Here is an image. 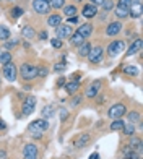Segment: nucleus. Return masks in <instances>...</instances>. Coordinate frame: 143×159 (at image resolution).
<instances>
[{"label": "nucleus", "mask_w": 143, "mask_h": 159, "mask_svg": "<svg viewBox=\"0 0 143 159\" xmlns=\"http://www.w3.org/2000/svg\"><path fill=\"white\" fill-rule=\"evenodd\" d=\"M47 128H49V124H47L46 119H36L28 125V132L33 133L34 136H41L42 132H46Z\"/></svg>", "instance_id": "1"}, {"label": "nucleus", "mask_w": 143, "mask_h": 159, "mask_svg": "<svg viewBox=\"0 0 143 159\" xmlns=\"http://www.w3.org/2000/svg\"><path fill=\"white\" fill-rule=\"evenodd\" d=\"M20 75H21L23 80L30 81V80H34L36 76H38V68H36L34 65H31V63H23L20 67Z\"/></svg>", "instance_id": "2"}, {"label": "nucleus", "mask_w": 143, "mask_h": 159, "mask_svg": "<svg viewBox=\"0 0 143 159\" xmlns=\"http://www.w3.org/2000/svg\"><path fill=\"white\" fill-rule=\"evenodd\" d=\"M125 112H127L125 106L122 102H117V104L111 106V109H109V112H107V115H109V119L117 120V119H122V115H125Z\"/></svg>", "instance_id": "3"}, {"label": "nucleus", "mask_w": 143, "mask_h": 159, "mask_svg": "<svg viewBox=\"0 0 143 159\" xmlns=\"http://www.w3.org/2000/svg\"><path fill=\"white\" fill-rule=\"evenodd\" d=\"M16 75H18V70H16V65L13 62L3 65V76H5V80H8V81H15Z\"/></svg>", "instance_id": "4"}, {"label": "nucleus", "mask_w": 143, "mask_h": 159, "mask_svg": "<svg viewBox=\"0 0 143 159\" xmlns=\"http://www.w3.org/2000/svg\"><path fill=\"white\" fill-rule=\"evenodd\" d=\"M33 10L38 15H47L49 10H51V5L46 0H33Z\"/></svg>", "instance_id": "5"}, {"label": "nucleus", "mask_w": 143, "mask_h": 159, "mask_svg": "<svg viewBox=\"0 0 143 159\" xmlns=\"http://www.w3.org/2000/svg\"><path fill=\"white\" fill-rule=\"evenodd\" d=\"M124 47H125V42L124 41H112L109 46H107V54H109L111 57H116V55H119L120 52L124 50Z\"/></svg>", "instance_id": "6"}, {"label": "nucleus", "mask_w": 143, "mask_h": 159, "mask_svg": "<svg viewBox=\"0 0 143 159\" xmlns=\"http://www.w3.org/2000/svg\"><path fill=\"white\" fill-rule=\"evenodd\" d=\"M36 109V98L34 96H28L25 99L23 106H21V111H23V115H31Z\"/></svg>", "instance_id": "7"}, {"label": "nucleus", "mask_w": 143, "mask_h": 159, "mask_svg": "<svg viewBox=\"0 0 143 159\" xmlns=\"http://www.w3.org/2000/svg\"><path fill=\"white\" fill-rule=\"evenodd\" d=\"M103 55H104V49H103L101 46H96V47H93V49L90 50L88 59H90L91 63H98V62H101Z\"/></svg>", "instance_id": "8"}, {"label": "nucleus", "mask_w": 143, "mask_h": 159, "mask_svg": "<svg viewBox=\"0 0 143 159\" xmlns=\"http://www.w3.org/2000/svg\"><path fill=\"white\" fill-rule=\"evenodd\" d=\"M72 33H73V30H72L70 25H59L55 28V34L59 39H67L72 36Z\"/></svg>", "instance_id": "9"}, {"label": "nucleus", "mask_w": 143, "mask_h": 159, "mask_svg": "<svg viewBox=\"0 0 143 159\" xmlns=\"http://www.w3.org/2000/svg\"><path fill=\"white\" fill-rule=\"evenodd\" d=\"M23 157L25 159H38V148L33 143H26L23 148Z\"/></svg>", "instance_id": "10"}, {"label": "nucleus", "mask_w": 143, "mask_h": 159, "mask_svg": "<svg viewBox=\"0 0 143 159\" xmlns=\"http://www.w3.org/2000/svg\"><path fill=\"white\" fill-rule=\"evenodd\" d=\"M120 31H122V23L120 21H112L106 28V36H117Z\"/></svg>", "instance_id": "11"}, {"label": "nucleus", "mask_w": 143, "mask_h": 159, "mask_svg": "<svg viewBox=\"0 0 143 159\" xmlns=\"http://www.w3.org/2000/svg\"><path fill=\"white\" fill-rule=\"evenodd\" d=\"M128 16H132V18H140L141 16V2L140 0L132 2L130 8H128Z\"/></svg>", "instance_id": "12"}, {"label": "nucleus", "mask_w": 143, "mask_h": 159, "mask_svg": "<svg viewBox=\"0 0 143 159\" xmlns=\"http://www.w3.org/2000/svg\"><path fill=\"white\" fill-rule=\"evenodd\" d=\"M101 81L99 80H96L95 83H91L88 88H86V98H96L98 96V93H99V89H101Z\"/></svg>", "instance_id": "13"}, {"label": "nucleus", "mask_w": 143, "mask_h": 159, "mask_svg": "<svg viewBox=\"0 0 143 159\" xmlns=\"http://www.w3.org/2000/svg\"><path fill=\"white\" fill-rule=\"evenodd\" d=\"M81 13H83V16H85V18H95V16L98 15V7L91 5V3H86V5L83 7Z\"/></svg>", "instance_id": "14"}, {"label": "nucleus", "mask_w": 143, "mask_h": 159, "mask_svg": "<svg viewBox=\"0 0 143 159\" xmlns=\"http://www.w3.org/2000/svg\"><path fill=\"white\" fill-rule=\"evenodd\" d=\"M78 89H80V80H78V76H75L72 81H68L65 84V91L68 93V94H75Z\"/></svg>", "instance_id": "15"}, {"label": "nucleus", "mask_w": 143, "mask_h": 159, "mask_svg": "<svg viewBox=\"0 0 143 159\" xmlns=\"http://www.w3.org/2000/svg\"><path fill=\"white\" fill-rule=\"evenodd\" d=\"M76 33H78V34H81L83 38L86 39V38H90V36L93 34V25H90V23L80 25V26H78V30H76Z\"/></svg>", "instance_id": "16"}, {"label": "nucleus", "mask_w": 143, "mask_h": 159, "mask_svg": "<svg viewBox=\"0 0 143 159\" xmlns=\"http://www.w3.org/2000/svg\"><path fill=\"white\" fill-rule=\"evenodd\" d=\"M140 50H141V39H135V41H133V44L128 47L127 55H128V57H132V55H135V54H138Z\"/></svg>", "instance_id": "17"}, {"label": "nucleus", "mask_w": 143, "mask_h": 159, "mask_svg": "<svg viewBox=\"0 0 143 159\" xmlns=\"http://www.w3.org/2000/svg\"><path fill=\"white\" fill-rule=\"evenodd\" d=\"M114 13H116L117 20H124V18L128 16V8H127V7H122V5L117 3V7L114 8Z\"/></svg>", "instance_id": "18"}, {"label": "nucleus", "mask_w": 143, "mask_h": 159, "mask_svg": "<svg viewBox=\"0 0 143 159\" xmlns=\"http://www.w3.org/2000/svg\"><path fill=\"white\" fill-rule=\"evenodd\" d=\"M88 143H90V135L88 133H83V135H80L75 140V146L76 148H83V146H86Z\"/></svg>", "instance_id": "19"}, {"label": "nucleus", "mask_w": 143, "mask_h": 159, "mask_svg": "<svg viewBox=\"0 0 143 159\" xmlns=\"http://www.w3.org/2000/svg\"><path fill=\"white\" fill-rule=\"evenodd\" d=\"M47 25L51 28H57L59 25H62V16L57 15V13H54V15H51L47 18Z\"/></svg>", "instance_id": "20"}, {"label": "nucleus", "mask_w": 143, "mask_h": 159, "mask_svg": "<svg viewBox=\"0 0 143 159\" xmlns=\"http://www.w3.org/2000/svg\"><path fill=\"white\" fill-rule=\"evenodd\" d=\"M83 42H85V38H83L81 34L72 33V36H70V44H72V46H76V47H78V46H81Z\"/></svg>", "instance_id": "21"}, {"label": "nucleus", "mask_w": 143, "mask_h": 159, "mask_svg": "<svg viewBox=\"0 0 143 159\" xmlns=\"http://www.w3.org/2000/svg\"><path fill=\"white\" fill-rule=\"evenodd\" d=\"M90 50H91L90 42H86V41H85L81 46H78V55H80V57H88Z\"/></svg>", "instance_id": "22"}, {"label": "nucleus", "mask_w": 143, "mask_h": 159, "mask_svg": "<svg viewBox=\"0 0 143 159\" xmlns=\"http://www.w3.org/2000/svg\"><path fill=\"white\" fill-rule=\"evenodd\" d=\"M128 148H130L132 151H140L141 149V140L140 138H137V136H132V140H130V143H128Z\"/></svg>", "instance_id": "23"}, {"label": "nucleus", "mask_w": 143, "mask_h": 159, "mask_svg": "<svg viewBox=\"0 0 143 159\" xmlns=\"http://www.w3.org/2000/svg\"><path fill=\"white\" fill-rule=\"evenodd\" d=\"M63 15H65L67 18L76 16V8L73 5H65V7H63Z\"/></svg>", "instance_id": "24"}, {"label": "nucleus", "mask_w": 143, "mask_h": 159, "mask_svg": "<svg viewBox=\"0 0 143 159\" xmlns=\"http://www.w3.org/2000/svg\"><path fill=\"white\" fill-rule=\"evenodd\" d=\"M54 106H46L44 109L41 111V115H42V119H51L52 115H54Z\"/></svg>", "instance_id": "25"}, {"label": "nucleus", "mask_w": 143, "mask_h": 159, "mask_svg": "<svg viewBox=\"0 0 143 159\" xmlns=\"http://www.w3.org/2000/svg\"><path fill=\"white\" fill-rule=\"evenodd\" d=\"M12 62V54L8 50H3V52H0V63L2 65H7Z\"/></svg>", "instance_id": "26"}, {"label": "nucleus", "mask_w": 143, "mask_h": 159, "mask_svg": "<svg viewBox=\"0 0 143 159\" xmlns=\"http://www.w3.org/2000/svg\"><path fill=\"white\" fill-rule=\"evenodd\" d=\"M127 119H128V124H138L141 117H140L138 112L133 111V112H128V114H127Z\"/></svg>", "instance_id": "27"}, {"label": "nucleus", "mask_w": 143, "mask_h": 159, "mask_svg": "<svg viewBox=\"0 0 143 159\" xmlns=\"http://www.w3.org/2000/svg\"><path fill=\"white\" fill-rule=\"evenodd\" d=\"M122 132H124L127 136H133V135H135V127H133V124H124Z\"/></svg>", "instance_id": "28"}, {"label": "nucleus", "mask_w": 143, "mask_h": 159, "mask_svg": "<svg viewBox=\"0 0 143 159\" xmlns=\"http://www.w3.org/2000/svg\"><path fill=\"white\" fill-rule=\"evenodd\" d=\"M122 127H124V122L117 119V120H114L112 124H111V130L112 132H122Z\"/></svg>", "instance_id": "29"}, {"label": "nucleus", "mask_w": 143, "mask_h": 159, "mask_svg": "<svg viewBox=\"0 0 143 159\" xmlns=\"http://www.w3.org/2000/svg\"><path fill=\"white\" fill-rule=\"evenodd\" d=\"M21 34H23L25 38H28V39H33L34 38V30L31 26H25L23 30H21Z\"/></svg>", "instance_id": "30"}, {"label": "nucleus", "mask_w": 143, "mask_h": 159, "mask_svg": "<svg viewBox=\"0 0 143 159\" xmlns=\"http://www.w3.org/2000/svg\"><path fill=\"white\" fill-rule=\"evenodd\" d=\"M0 39L2 41H8L10 39V31L7 26H0Z\"/></svg>", "instance_id": "31"}, {"label": "nucleus", "mask_w": 143, "mask_h": 159, "mask_svg": "<svg viewBox=\"0 0 143 159\" xmlns=\"http://www.w3.org/2000/svg\"><path fill=\"white\" fill-rule=\"evenodd\" d=\"M124 73L135 76V75L138 73V70H137V67H133V65H125V67H124Z\"/></svg>", "instance_id": "32"}, {"label": "nucleus", "mask_w": 143, "mask_h": 159, "mask_svg": "<svg viewBox=\"0 0 143 159\" xmlns=\"http://www.w3.org/2000/svg\"><path fill=\"white\" fill-rule=\"evenodd\" d=\"M49 5L54 7L55 10H59V8H63V7H65V0H51Z\"/></svg>", "instance_id": "33"}, {"label": "nucleus", "mask_w": 143, "mask_h": 159, "mask_svg": "<svg viewBox=\"0 0 143 159\" xmlns=\"http://www.w3.org/2000/svg\"><path fill=\"white\" fill-rule=\"evenodd\" d=\"M10 13H12V16H13V18H20L21 15H23V10H21L20 7H15V8H12Z\"/></svg>", "instance_id": "34"}, {"label": "nucleus", "mask_w": 143, "mask_h": 159, "mask_svg": "<svg viewBox=\"0 0 143 159\" xmlns=\"http://www.w3.org/2000/svg\"><path fill=\"white\" fill-rule=\"evenodd\" d=\"M101 7L104 8V11H109V10H112V8H114V3L111 2V0H104V2L101 3Z\"/></svg>", "instance_id": "35"}, {"label": "nucleus", "mask_w": 143, "mask_h": 159, "mask_svg": "<svg viewBox=\"0 0 143 159\" xmlns=\"http://www.w3.org/2000/svg\"><path fill=\"white\" fill-rule=\"evenodd\" d=\"M16 46H18V41H16V39H15V41H10V39L5 41V47H7V49H13V47H16Z\"/></svg>", "instance_id": "36"}, {"label": "nucleus", "mask_w": 143, "mask_h": 159, "mask_svg": "<svg viewBox=\"0 0 143 159\" xmlns=\"http://www.w3.org/2000/svg\"><path fill=\"white\" fill-rule=\"evenodd\" d=\"M51 44H52V47H55V49H60V47H62V41H60L59 38H55V39L51 41Z\"/></svg>", "instance_id": "37"}, {"label": "nucleus", "mask_w": 143, "mask_h": 159, "mask_svg": "<svg viewBox=\"0 0 143 159\" xmlns=\"http://www.w3.org/2000/svg\"><path fill=\"white\" fill-rule=\"evenodd\" d=\"M132 2H133V0H119V5H122V7H127V8H130Z\"/></svg>", "instance_id": "38"}, {"label": "nucleus", "mask_w": 143, "mask_h": 159, "mask_svg": "<svg viewBox=\"0 0 143 159\" xmlns=\"http://www.w3.org/2000/svg\"><path fill=\"white\" fill-rule=\"evenodd\" d=\"M124 159H138V156H137V154H135L133 151H132V153H127Z\"/></svg>", "instance_id": "39"}, {"label": "nucleus", "mask_w": 143, "mask_h": 159, "mask_svg": "<svg viewBox=\"0 0 143 159\" xmlns=\"http://www.w3.org/2000/svg\"><path fill=\"white\" fill-rule=\"evenodd\" d=\"M38 75H41V76H46V75H47V68H46V67L38 68Z\"/></svg>", "instance_id": "40"}, {"label": "nucleus", "mask_w": 143, "mask_h": 159, "mask_svg": "<svg viewBox=\"0 0 143 159\" xmlns=\"http://www.w3.org/2000/svg\"><path fill=\"white\" fill-rule=\"evenodd\" d=\"M60 117H62V120H65V119L68 117V112H67L65 109H62V111H60Z\"/></svg>", "instance_id": "41"}, {"label": "nucleus", "mask_w": 143, "mask_h": 159, "mask_svg": "<svg viewBox=\"0 0 143 159\" xmlns=\"http://www.w3.org/2000/svg\"><path fill=\"white\" fill-rule=\"evenodd\" d=\"M104 2V0H90V3L91 5H95V7H98V5H101Z\"/></svg>", "instance_id": "42"}, {"label": "nucleus", "mask_w": 143, "mask_h": 159, "mask_svg": "<svg viewBox=\"0 0 143 159\" xmlns=\"http://www.w3.org/2000/svg\"><path fill=\"white\" fill-rule=\"evenodd\" d=\"M63 68H65V65H63V63H57L55 65V71H62Z\"/></svg>", "instance_id": "43"}, {"label": "nucleus", "mask_w": 143, "mask_h": 159, "mask_svg": "<svg viewBox=\"0 0 143 159\" xmlns=\"http://www.w3.org/2000/svg\"><path fill=\"white\" fill-rule=\"evenodd\" d=\"M0 159H8V156H7V151H5V149H0Z\"/></svg>", "instance_id": "44"}, {"label": "nucleus", "mask_w": 143, "mask_h": 159, "mask_svg": "<svg viewBox=\"0 0 143 159\" xmlns=\"http://www.w3.org/2000/svg\"><path fill=\"white\" fill-rule=\"evenodd\" d=\"M76 21H78V18H76V16H72V18H68V23H67V25H75Z\"/></svg>", "instance_id": "45"}, {"label": "nucleus", "mask_w": 143, "mask_h": 159, "mask_svg": "<svg viewBox=\"0 0 143 159\" xmlns=\"http://www.w3.org/2000/svg\"><path fill=\"white\" fill-rule=\"evenodd\" d=\"M80 102H81V96H80V98H75V99H73V102H72V106H78Z\"/></svg>", "instance_id": "46"}, {"label": "nucleus", "mask_w": 143, "mask_h": 159, "mask_svg": "<svg viewBox=\"0 0 143 159\" xmlns=\"http://www.w3.org/2000/svg\"><path fill=\"white\" fill-rule=\"evenodd\" d=\"M5 128H7V124H5L2 119H0V130H5Z\"/></svg>", "instance_id": "47"}, {"label": "nucleus", "mask_w": 143, "mask_h": 159, "mask_svg": "<svg viewBox=\"0 0 143 159\" xmlns=\"http://www.w3.org/2000/svg\"><path fill=\"white\" fill-rule=\"evenodd\" d=\"M39 38H42V39H46V38H47V34H46V33H41V34H39Z\"/></svg>", "instance_id": "48"}, {"label": "nucleus", "mask_w": 143, "mask_h": 159, "mask_svg": "<svg viewBox=\"0 0 143 159\" xmlns=\"http://www.w3.org/2000/svg\"><path fill=\"white\" fill-rule=\"evenodd\" d=\"M63 83H65V81H63V78H60V80H59V83H57V84H59V86H62Z\"/></svg>", "instance_id": "49"}, {"label": "nucleus", "mask_w": 143, "mask_h": 159, "mask_svg": "<svg viewBox=\"0 0 143 159\" xmlns=\"http://www.w3.org/2000/svg\"><path fill=\"white\" fill-rule=\"evenodd\" d=\"M75 2H83V0H75Z\"/></svg>", "instance_id": "50"}, {"label": "nucleus", "mask_w": 143, "mask_h": 159, "mask_svg": "<svg viewBox=\"0 0 143 159\" xmlns=\"http://www.w3.org/2000/svg\"><path fill=\"white\" fill-rule=\"evenodd\" d=\"M46 2H47V3H51V0H46Z\"/></svg>", "instance_id": "51"}, {"label": "nucleus", "mask_w": 143, "mask_h": 159, "mask_svg": "<svg viewBox=\"0 0 143 159\" xmlns=\"http://www.w3.org/2000/svg\"><path fill=\"white\" fill-rule=\"evenodd\" d=\"M138 159H140V157H138Z\"/></svg>", "instance_id": "52"}]
</instances>
